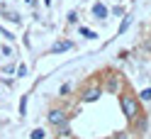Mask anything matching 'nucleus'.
<instances>
[{
	"label": "nucleus",
	"instance_id": "nucleus-1",
	"mask_svg": "<svg viewBox=\"0 0 151 139\" xmlns=\"http://www.w3.org/2000/svg\"><path fill=\"white\" fill-rule=\"evenodd\" d=\"M119 105H122V112L129 122H134L137 115H139V100L134 95H119Z\"/></svg>",
	"mask_w": 151,
	"mask_h": 139
},
{
	"label": "nucleus",
	"instance_id": "nucleus-2",
	"mask_svg": "<svg viewBox=\"0 0 151 139\" xmlns=\"http://www.w3.org/2000/svg\"><path fill=\"white\" fill-rule=\"evenodd\" d=\"M46 117H49V122H51L54 127H59V125H63V122H68V115H66L63 110H51Z\"/></svg>",
	"mask_w": 151,
	"mask_h": 139
},
{
	"label": "nucleus",
	"instance_id": "nucleus-3",
	"mask_svg": "<svg viewBox=\"0 0 151 139\" xmlns=\"http://www.w3.org/2000/svg\"><path fill=\"white\" fill-rule=\"evenodd\" d=\"M100 95H102V88H88L83 93V103H95V100H100Z\"/></svg>",
	"mask_w": 151,
	"mask_h": 139
},
{
	"label": "nucleus",
	"instance_id": "nucleus-4",
	"mask_svg": "<svg viewBox=\"0 0 151 139\" xmlns=\"http://www.w3.org/2000/svg\"><path fill=\"white\" fill-rule=\"evenodd\" d=\"M93 15H95L98 20H105V17H107V7L102 3H95V5H93Z\"/></svg>",
	"mask_w": 151,
	"mask_h": 139
},
{
	"label": "nucleus",
	"instance_id": "nucleus-5",
	"mask_svg": "<svg viewBox=\"0 0 151 139\" xmlns=\"http://www.w3.org/2000/svg\"><path fill=\"white\" fill-rule=\"evenodd\" d=\"M71 46H73L71 42H56V44L51 46V54H61V51H68Z\"/></svg>",
	"mask_w": 151,
	"mask_h": 139
},
{
	"label": "nucleus",
	"instance_id": "nucleus-6",
	"mask_svg": "<svg viewBox=\"0 0 151 139\" xmlns=\"http://www.w3.org/2000/svg\"><path fill=\"white\" fill-rule=\"evenodd\" d=\"M107 90H110V93H117V90H119V83H117V76H110V81H107Z\"/></svg>",
	"mask_w": 151,
	"mask_h": 139
},
{
	"label": "nucleus",
	"instance_id": "nucleus-7",
	"mask_svg": "<svg viewBox=\"0 0 151 139\" xmlns=\"http://www.w3.org/2000/svg\"><path fill=\"white\" fill-rule=\"evenodd\" d=\"M56 129H59V137H71V127H68V122H63V125H59Z\"/></svg>",
	"mask_w": 151,
	"mask_h": 139
},
{
	"label": "nucleus",
	"instance_id": "nucleus-8",
	"mask_svg": "<svg viewBox=\"0 0 151 139\" xmlns=\"http://www.w3.org/2000/svg\"><path fill=\"white\" fill-rule=\"evenodd\" d=\"M44 137H46V132H44L42 127H37V129H32V134H29V139H44Z\"/></svg>",
	"mask_w": 151,
	"mask_h": 139
},
{
	"label": "nucleus",
	"instance_id": "nucleus-9",
	"mask_svg": "<svg viewBox=\"0 0 151 139\" xmlns=\"http://www.w3.org/2000/svg\"><path fill=\"white\" fill-rule=\"evenodd\" d=\"M129 24H132V17L127 15V17H124V20H122V24H119V34H124V32H127V27H129Z\"/></svg>",
	"mask_w": 151,
	"mask_h": 139
},
{
	"label": "nucleus",
	"instance_id": "nucleus-10",
	"mask_svg": "<svg viewBox=\"0 0 151 139\" xmlns=\"http://www.w3.org/2000/svg\"><path fill=\"white\" fill-rule=\"evenodd\" d=\"M81 34H83V37H88V39H95V37H98L95 32H90V30H86V27H81Z\"/></svg>",
	"mask_w": 151,
	"mask_h": 139
},
{
	"label": "nucleus",
	"instance_id": "nucleus-11",
	"mask_svg": "<svg viewBox=\"0 0 151 139\" xmlns=\"http://www.w3.org/2000/svg\"><path fill=\"white\" fill-rule=\"evenodd\" d=\"M20 115H27V98L22 95V100H20Z\"/></svg>",
	"mask_w": 151,
	"mask_h": 139
},
{
	"label": "nucleus",
	"instance_id": "nucleus-12",
	"mask_svg": "<svg viewBox=\"0 0 151 139\" xmlns=\"http://www.w3.org/2000/svg\"><path fill=\"white\" fill-rule=\"evenodd\" d=\"M141 100H144V103H149V100H151V90L146 88V90H141V95H139Z\"/></svg>",
	"mask_w": 151,
	"mask_h": 139
},
{
	"label": "nucleus",
	"instance_id": "nucleus-13",
	"mask_svg": "<svg viewBox=\"0 0 151 139\" xmlns=\"http://www.w3.org/2000/svg\"><path fill=\"white\" fill-rule=\"evenodd\" d=\"M15 71H17V76H27V66H24V63H20Z\"/></svg>",
	"mask_w": 151,
	"mask_h": 139
},
{
	"label": "nucleus",
	"instance_id": "nucleus-14",
	"mask_svg": "<svg viewBox=\"0 0 151 139\" xmlns=\"http://www.w3.org/2000/svg\"><path fill=\"white\" fill-rule=\"evenodd\" d=\"M112 139H132V137H129V132H117Z\"/></svg>",
	"mask_w": 151,
	"mask_h": 139
},
{
	"label": "nucleus",
	"instance_id": "nucleus-15",
	"mask_svg": "<svg viewBox=\"0 0 151 139\" xmlns=\"http://www.w3.org/2000/svg\"><path fill=\"white\" fill-rule=\"evenodd\" d=\"M0 34H3L5 39H15V34H10V32H7V30H3V27H0Z\"/></svg>",
	"mask_w": 151,
	"mask_h": 139
},
{
	"label": "nucleus",
	"instance_id": "nucleus-16",
	"mask_svg": "<svg viewBox=\"0 0 151 139\" xmlns=\"http://www.w3.org/2000/svg\"><path fill=\"white\" fill-rule=\"evenodd\" d=\"M68 22H78V15H76V12H68Z\"/></svg>",
	"mask_w": 151,
	"mask_h": 139
},
{
	"label": "nucleus",
	"instance_id": "nucleus-17",
	"mask_svg": "<svg viewBox=\"0 0 151 139\" xmlns=\"http://www.w3.org/2000/svg\"><path fill=\"white\" fill-rule=\"evenodd\" d=\"M59 139H68V137H59Z\"/></svg>",
	"mask_w": 151,
	"mask_h": 139
},
{
	"label": "nucleus",
	"instance_id": "nucleus-18",
	"mask_svg": "<svg viewBox=\"0 0 151 139\" xmlns=\"http://www.w3.org/2000/svg\"><path fill=\"white\" fill-rule=\"evenodd\" d=\"M24 3H32V0H24Z\"/></svg>",
	"mask_w": 151,
	"mask_h": 139
}]
</instances>
